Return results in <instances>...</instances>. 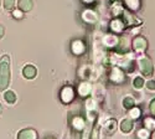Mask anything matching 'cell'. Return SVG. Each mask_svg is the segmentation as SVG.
Returning a JSON list of instances; mask_svg holds the SVG:
<instances>
[{"instance_id": "6da1fadb", "label": "cell", "mask_w": 155, "mask_h": 139, "mask_svg": "<svg viewBox=\"0 0 155 139\" xmlns=\"http://www.w3.org/2000/svg\"><path fill=\"white\" fill-rule=\"evenodd\" d=\"M10 83V58L4 55L0 60V91L8 88Z\"/></svg>"}, {"instance_id": "7a4b0ae2", "label": "cell", "mask_w": 155, "mask_h": 139, "mask_svg": "<svg viewBox=\"0 0 155 139\" xmlns=\"http://www.w3.org/2000/svg\"><path fill=\"white\" fill-rule=\"evenodd\" d=\"M139 67H140V71L143 72L144 76H151L154 72V66L151 64L150 58L145 57V56L139 58Z\"/></svg>"}, {"instance_id": "3957f363", "label": "cell", "mask_w": 155, "mask_h": 139, "mask_svg": "<svg viewBox=\"0 0 155 139\" xmlns=\"http://www.w3.org/2000/svg\"><path fill=\"white\" fill-rule=\"evenodd\" d=\"M74 98V91L71 86H66L62 88L61 91V99L63 103H70L72 102V99Z\"/></svg>"}, {"instance_id": "277c9868", "label": "cell", "mask_w": 155, "mask_h": 139, "mask_svg": "<svg viewBox=\"0 0 155 139\" xmlns=\"http://www.w3.org/2000/svg\"><path fill=\"white\" fill-rule=\"evenodd\" d=\"M109 78H110V81L114 82V83H122V82L124 81V72H123L119 67H114V68H112V71H110Z\"/></svg>"}, {"instance_id": "5b68a950", "label": "cell", "mask_w": 155, "mask_h": 139, "mask_svg": "<svg viewBox=\"0 0 155 139\" xmlns=\"http://www.w3.org/2000/svg\"><path fill=\"white\" fill-rule=\"evenodd\" d=\"M133 47H134V50L137 52H143L148 47V42H147V40L144 39L143 36H138L133 41Z\"/></svg>"}, {"instance_id": "8992f818", "label": "cell", "mask_w": 155, "mask_h": 139, "mask_svg": "<svg viewBox=\"0 0 155 139\" xmlns=\"http://www.w3.org/2000/svg\"><path fill=\"white\" fill-rule=\"evenodd\" d=\"M18 139H37V132L31 128L22 129L18 134Z\"/></svg>"}, {"instance_id": "52a82bcc", "label": "cell", "mask_w": 155, "mask_h": 139, "mask_svg": "<svg viewBox=\"0 0 155 139\" xmlns=\"http://www.w3.org/2000/svg\"><path fill=\"white\" fill-rule=\"evenodd\" d=\"M82 19L88 24H94L98 21V15L93 10H84L82 14Z\"/></svg>"}, {"instance_id": "ba28073f", "label": "cell", "mask_w": 155, "mask_h": 139, "mask_svg": "<svg viewBox=\"0 0 155 139\" xmlns=\"http://www.w3.org/2000/svg\"><path fill=\"white\" fill-rule=\"evenodd\" d=\"M22 74H24V77H25V78L31 80V78H35V77H36L37 70H36L35 66H32V65H28V66H25V67H24V70H22Z\"/></svg>"}, {"instance_id": "9c48e42d", "label": "cell", "mask_w": 155, "mask_h": 139, "mask_svg": "<svg viewBox=\"0 0 155 139\" xmlns=\"http://www.w3.org/2000/svg\"><path fill=\"white\" fill-rule=\"evenodd\" d=\"M18 8L22 12H29V11L32 10L34 3H32V0H19L18 2Z\"/></svg>"}, {"instance_id": "30bf717a", "label": "cell", "mask_w": 155, "mask_h": 139, "mask_svg": "<svg viewBox=\"0 0 155 139\" xmlns=\"http://www.w3.org/2000/svg\"><path fill=\"white\" fill-rule=\"evenodd\" d=\"M103 44L108 47H115L119 45V39L114 35H107L104 39H103Z\"/></svg>"}, {"instance_id": "8fae6325", "label": "cell", "mask_w": 155, "mask_h": 139, "mask_svg": "<svg viewBox=\"0 0 155 139\" xmlns=\"http://www.w3.org/2000/svg\"><path fill=\"white\" fill-rule=\"evenodd\" d=\"M84 50H86V46H84L83 41L76 40V41L72 42V51H73V54H76V55H82V54L84 52Z\"/></svg>"}, {"instance_id": "7c38bea8", "label": "cell", "mask_w": 155, "mask_h": 139, "mask_svg": "<svg viewBox=\"0 0 155 139\" xmlns=\"http://www.w3.org/2000/svg\"><path fill=\"white\" fill-rule=\"evenodd\" d=\"M124 26H125V22H124L123 20H120V19H114V20H112V22H110V29H112L114 32H120V31H123Z\"/></svg>"}, {"instance_id": "4fadbf2b", "label": "cell", "mask_w": 155, "mask_h": 139, "mask_svg": "<svg viewBox=\"0 0 155 139\" xmlns=\"http://www.w3.org/2000/svg\"><path fill=\"white\" fill-rule=\"evenodd\" d=\"M91 92H92V86L89 84L88 82H82V83L78 86V93H80V96L87 97Z\"/></svg>"}, {"instance_id": "5bb4252c", "label": "cell", "mask_w": 155, "mask_h": 139, "mask_svg": "<svg viewBox=\"0 0 155 139\" xmlns=\"http://www.w3.org/2000/svg\"><path fill=\"white\" fill-rule=\"evenodd\" d=\"M134 127V123H133V119L132 118H127L124 119L122 123H120V129L123 133H129V132H132Z\"/></svg>"}, {"instance_id": "9a60e30c", "label": "cell", "mask_w": 155, "mask_h": 139, "mask_svg": "<svg viewBox=\"0 0 155 139\" xmlns=\"http://www.w3.org/2000/svg\"><path fill=\"white\" fill-rule=\"evenodd\" d=\"M84 121L81 118V117H74L72 119V127L76 129V131H82L84 128Z\"/></svg>"}, {"instance_id": "2e32d148", "label": "cell", "mask_w": 155, "mask_h": 139, "mask_svg": "<svg viewBox=\"0 0 155 139\" xmlns=\"http://www.w3.org/2000/svg\"><path fill=\"white\" fill-rule=\"evenodd\" d=\"M106 132L108 134H113L115 132V129H117V122H115V119H109L107 123H106V127H104Z\"/></svg>"}, {"instance_id": "e0dca14e", "label": "cell", "mask_w": 155, "mask_h": 139, "mask_svg": "<svg viewBox=\"0 0 155 139\" xmlns=\"http://www.w3.org/2000/svg\"><path fill=\"white\" fill-rule=\"evenodd\" d=\"M4 98H5V102L9 103V104H14V103L16 102V99H18L16 96H15V93L12 92V91H8V92H5Z\"/></svg>"}, {"instance_id": "ac0fdd59", "label": "cell", "mask_w": 155, "mask_h": 139, "mask_svg": "<svg viewBox=\"0 0 155 139\" xmlns=\"http://www.w3.org/2000/svg\"><path fill=\"white\" fill-rule=\"evenodd\" d=\"M124 14V19H125V24L127 25H137V24H140V21L138 19H135L134 16H132L129 12H123Z\"/></svg>"}, {"instance_id": "d6986e66", "label": "cell", "mask_w": 155, "mask_h": 139, "mask_svg": "<svg viewBox=\"0 0 155 139\" xmlns=\"http://www.w3.org/2000/svg\"><path fill=\"white\" fill-rule=\"evenodd\" d=\"M134 99H133V97H125L124 99H123V106H124V108H127V109H130V108H133L134 107Z\"/></svg>"}, {"instance_id": "ffe728a7", "label": "cell", "mask_w": 155, "mask_h": 139, "mask_svg": "<svg viewBox=\"0 0 155 139\" xmlns=\"http://www.w3.org/2000/svg\"><path fill=\"white\" fill-rule=\"evenodd\" d=\"M125 4L130 10H137L140 5V2L139 0H125Z\"/></svg>"}, {"instance_id": "44dd1931", "label": "cell", "mask_w": 155, "mask_h": 139, "mask_svg": "<svg viewBox=\"0 0 155 139\" xmlns=\"http://www.w3.org/2000/svg\"><path fill=\"white\" fill-rule=\"evenodd\" d=\"M144 125L148 131H154L155 129V119L153 118H145L144 119Z\"/></svg>"}, {"instance_id": "7402d4cb", "label": "cell", "mask_w": 155, "mask_h": 139, "mask_svg": "<svg viewBox=\"0 0 155 139\" xmlns=\"http://www.w3.org/2000/svg\"><path fill=\"white\" fill-rule=\"evenodd\" d=\"M129 117H130L132 119H137L140 117V109L137 108V107H133L130 108V111H129Z\"/></svg>"}, {"instance_id": "603a6c76", "label": "cell", "mask_w": 155, "mask_h": 139, "mask_svg": "<svg viewBox=\"0 0 155 139\" xmlns=\"http://www.w3.org/2000/svg\"><path fill=\"white\" fill-rule=\"evenodd\" d=\"M86 107H87V111H94V109H96V101H94V99H92V98L87 99V102H86Z\"/></svg>"}, {"instance_id": "cb8c5ba5", "label": "cell", "mask_w": 155, "mask_h": 139, "mask_svg": "<svg viewBox=\"0 0 155 139\" xmlns=\"http://www.w3.org/2000/svg\"><path fill=\"white\" fill-rule=\"evenodd\" d=\"M133 86L135 88H141L144 86V80L141 78V77H135L134 78V82H133Z\"/></svg>"}, {"instance_id": "d4e9b609", "label": "cell", "mask_w": 155, "mask_h": 139, "mask_svg": "<svg viewBox=\"0 0 155 139\" xmlns=\"http://www.w3.org/2000/svg\"><path fill=\"white\" fill-rule=\"evenodd\" d=\"M138 137L140 138V139H148L149 138V131L145 128V129H140L139 132H138Z\"/></svg>"}, {"instance_id": "484cf974", "label": "cell", "mask_w": 155, "mask_h": 139, "mask_svg": "<svg viewBox=\"0 0 155 139\" xmlns=\"http://www.w3.org/2000/svg\"><path fill=\"white\" fill-rule=\"evenodd\" d=\"M123 8L119 5V4H115L114 6H113V14L117 16V15H120V14H123Z\"/></svg>"}, {"instance_id": "4316f807", "label": "cell", "mask_w": 155, "mask_h": 139, "mask_svg": "<svg viewBox=\"0 0 155 139\" xmlns=\"http://www.w3.org/2000/svg\"><path fill=\"white\" fill-rule=\"evenodd\" d=\"M14 4H15V0H4V8L6 10H11L14 8Z\"/></svg>"}, {"instance_id": "83f0119b", "label": "cell", "mask_w": 155, "mask_h": 139, "mask_svg": "<svg viewBox=\"0 0 155 139\" xmlns=\"http://www.w3.org/2000/svg\"><path fill=\"white\" fill-rule=\"evenodd\" d=\"M147 87L149 88L150 91H155V81H154V80H150V81H148V83H147Z\"/></svg>"}, {"instance_id": "f1b7e54d", "label": "cell", "mask_w": 155, "mask_h": 139, "mask_svg": "<svg viewBox=\"0 0 155 139\" xmlns=\"http://www.w3.org/2000/svg\"><path fill=\"white\" fill-rule=\"evenodd\" d=\"M12 15H14L15 18H18V19H20V18H22V11L21 10H14L12 11Z\"/></svg>"}, {"instance_id": "f546056e", "label": "cell", "mask_w": 155, "mask_h": 139, "mask_svg": "<svg viewBox=\"0 0 155 139\" xmlns=\"http://www.w3.org/2000/svg\"><path fill=\"white\" fill-rule=\"evenodd\" d=\"M149 108H150V112H151V114H154L155 116V98L150 102V106H149Z\"/></svg>"}, {"instance_id": "4dcf8cb0", "label": "cell", "mask_w": 155, "mask_h": 139, "mask_svg": "<svg viewBox=\"0 0 155 139\" xmlns=\"http://www.w3.org/2000/svg\"><path fill=\"white\" fill-rule=\"evenodd\" d=\"M3 36H4V28L2 26V25H0V39H2Z\"/></svg>"}, {"instance_id": "1f68e13d", "label": "cell", "mask_w": 155, "mask_h": 139, "mask_svg": "<svg viewBox=\"0 0 155 139\" xmlns=\"http://www.w3.org/2000/svg\"><path fill=\"white\" fill-rule=\"evenodd\" d=\"M83 2H84V3H93L94 0H83Z\"/></svg>"}, {"instance_id": "d6a6232c", "label": "cell", "mask_w": 155, "mask_h": 139, "mask_svg": "<svg viewBox=\"0 0 155 139\" xmlns=\"http://www.w3.org/2000/svg\"><path fill=\"white\" fill-rule=\"evenodd\" d=\"M3 112V107H2V104H0V113Z\"/></svg>"}, {"instance_id": "836d02e7", "label": "cell", "mask_w": 155, "mask_h": 139, "mask_svg": "<svg viewBox=\"0 0 155 139\" xmlns=\"http://www.w3.org/2000/svg\"><path fill=\"white\" fill-rule=\"evenodd\" d=\"M153 139H155V133H154V134H153Z\"/></svg>"}, {"instance_id": "e575fe53", "label": "cell", "mask_w": 155, "mask_h": 139, "mask_svg": "<svg viewBox=\"0 0 155 139\" xmlns=\"http://www.w3.org/2000/svg\"><path fill=\"white\" fill-rule=\"evenodd\" d=\"M83 139H88V137H87V135H84V138H83Z\"/></svg>"}, {"instance_id": "d590c367", "label": "cell", "mask_w": 155, "mask_h": 139, "mask_svg": "<svg viewBox=\"0 0 155 139\" xmlns=\"http://www.w3.org/2000/svg\"><path fill=\"white\" fill-rule=\"evenodd\" d=\"M0 5H2V0H0Z\"/></svg>"}, {"instance_id": "8d00e7d4", "label": "cell", "mask_w": 155, "mask_h": 139, "mask_svg": "<svg viewBox=\"0 0 155 139\" xmlns=\"http://www.w3.org/2000/svg\"><path fill=\"white\" fill-rule=\"evenodd\" d=\"M47 139H54V138H47Z\"/></svg>"}]
</instances>
